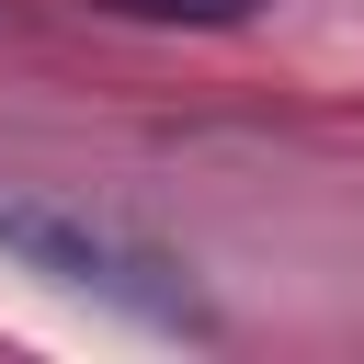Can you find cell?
Here are the masks:
<instances>
[{"label":"cell","instance_id":"1","mask_svg":"<svg viewBox=\"0 0 364 364\" xmlns=\"http://www.w3.org/2000/svg\"><path fill=\"white\" fill-rule=\"evenodd\" d=\"M0 250L34 262V273H57V284H80V296H114V307H136V318H159V330H205V296L182 284L171 250H148V239H125V228H91V216H68V205L0 193Z\"/></svg>","mask_w":364,"mask_h":364},{"label":"cell","instance_id":"2","mask_svg":"<svg viewBox=\"0 0 364 364\" xmlns=\"http://www.w3.org/2000/svg\"><path fill=\"white\" fill-rule=\"evenodd\" d=\"M102 11H136V23H239L262 0H102Z\"/></svg>","mask_w":364,"mask_h":364}]
</instances>
